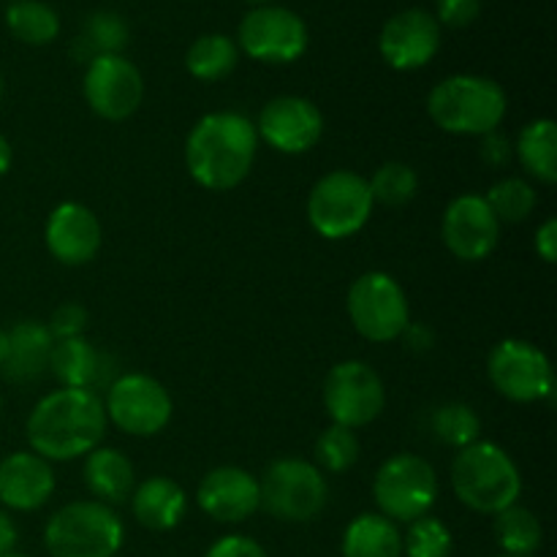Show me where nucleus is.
<instances>
[{"instance_id":"f257e3e1","label":"nucleus","mask_w":557,"mask_h":557,"mask_svg":"<svg viewBox=\"0 0 557 557\" xmlns=\"http://www.w3.org/2000/svg\"><path fill=\"white\" fill-rule=\"evenodd\" d=\"M103 400L92 389L49 392L33 406L25 433L30 451L49 462H71L98 449L107 435Z\"/></svg>"},{"instance_id":"f03ea898","label":"nucleus","mask_w":557,"mask_h":557,"mask_svg":"<svg viewBox=\"0 0 557 557\" xmlns=\"http://www.w3.org/2000/svg\"><path fill=\"white\" fill-rule=\"evenodd\" d=\"M259 152L253 120L239 112H210L185 139V166L207 190H232L245 183Z\"/></svg>"},{"instance_id":"7ed1b4c3","label":"nucleus","mask_w":557,"mask_h":557,"mask_svg":"<svg viewBox=\"0 0 557 557\" xmlns=\"http://www.w3.org/2000/svg\"><path fill=\"white\" fill-rule=\"evenodd\" d=\"M451 490L476 515H498L517 504L522 476L509 451L490 441L466 446L451 460Z\"/></svg>"},{"instance_id":"20e7f679","label":"nucleus","mask_w":557,"mask_h":557,"mask_svg":"<svg viewBox=\"0 0 557 557\" xmlns=\"http://www.w3.org/2000/svg\"><path fill=\"white\" fill-rule=\"evenodd\" d=\"M509 109L504 87L479 74L441 79L428 96V114L451 136H484L498 131Z\"/></svg>"},{"instance_id":"39448f33","label":"nucleus","mask_w":557,"mask_h":557,"mask_svg":"<svg viewBox=\"0 0 557 557\" xmlns=\"http://www.w3.org/2000/svg\"><path fill=\"white\" fill-rule=\"evenodd\" d=\"M125 525L101 500H74L54 511L44 528L52 557H114L123 549Z\"/></svg>"},{"instance_id":"423d86ee","label":"nucleus","mask_w":557,"mask_h":557,"mask_svg":"<svg viewBox=\"0 0 557 557\" xmlns=\"http://www.w3.org/2000/svg\"><path fill=\"white\" fill-rule=\"evenodd\" d=\"M375 210L373 194L362 174L335 169L315 180L308 196V221L324 239H348L368 226Z\"/></svg>"},{"instance_id":"0eeeda50","label":"nucleus","mask_w":557,"mask_h":557,"mask_svg":"<svg viewBox=\"0 0 557 557\" xmlns=\"http://www.w3.org/2000/svg\"><path fill=\"white\" fill-rule=\"evenodd\" d=\"M261 509L281 522H310L326 509L330 484L310 460L281 457L270 462L259 482Z\"/></svg>"},{"instance_id":"6e6552de","label":"nucleus","mask_w":557,"mask_h":557,"mask_svg":"<svg viewBox=\"0 0 557 557\" xmlns=\"http://www.w3.org/2000/svg\"><path fill=\"white\" fill-rule=\"evenodd\" d=\"M373 498L379 515L392 522H413L430 515L438 500V476L424 457L400 451L381 462L373 479Z\"/></svg>"},{"instance_id":"1a4fd4ad","label":"nucleus","mask_w":557,"mask_h":557,"mask_svg":"<svg viewBox=\"0 0 557 557\" xmlns=\"http://www.w3.org/2000/svg\"><path fill=\"white\" fill-rule=\"evenodd\" d=\"M354 330L370 343H392L411 324V308L400 283L386 272H364L351 283L346 297Z\"/></svg>"},{"instance_id":"9d476101","label":"nucleus","mask_w":557,"mask_h":557,"mask_svg":"<svg viewBox=\"0 0 557 557\" xmlns=\"http://www.w3.org/2000/svg\"><path fill=\"white\" fill-rule=\"evenodd\" d=\"M107 422L134 438H152L172 422L174 403L166 386L145 373H125L109 384L103 397Z\"/></svg>"},{"instance_id":"9b49d317","label":"nucleus","mask_w":557,"mask_h":557,"mask_svg":"<svg viewBox=\"0 0 557 557\" xmlns=\"http://www.w3.org/2000/svg\"><path fill=\"white\" fill-rule=\"evenodd\" d=\"M308 25L286 5H253L237 27V49L264 65L294 63L308 49Z\"/></svg>"},{"instance_id":"f8f14e48","label":"nucleus","mask_w":557,"mask_h":557,"mask_svg":"<svg viewBox=\"0 0 557 557\" xmlns=\"http://www.w3.org/2000/svg\"><path fill=\"white\" fill-rule=\"evenodd\" d=\"M490 384L511 403H539L553 397L555 373L547 354L531 341L506 337L487 357Z\"/></svg>"},{"instance_id":"ddd939ff","label":"nucleus","mask_w":557,"mask_h":557,"mask_svg":"<svg viewBox=\"0 0 557 557\" xmlns=\"http://www.w3.org/2000/svg\"><path fill=\"white\" fill-rule=\"evenodd\" d=\"M324 408L332 424L343 428H364L375 422L386 406V389L381 375L359 359L337 362L324 379Z\"/></svg>"},{"instance_id":"4468645a","label":"nucleus","mask_w":557,"mask_h":557,"mask_svg":"<svg viewBox=\"0 0 557 557\" xmlns=\"http://www.w3.org/2000/svg\"><path fill=\"white\" fill-rule=\"evenodd\" d=\"M82 92L92 114L120 123L145 101V76L125 54H98L87 63Z\"/></svg>"},{"instance_id":"2eb2a0df","label":"nucleus","mask_w":557,"mask_h":557,"mask_svg":"<svg viewBox=\"0 0 557 557\" xmlns=\"http://www.w3.org/2000/svg\"><path fill=\"white\" fill-rule=\"evenodd\" d=\"M256 134L283 156H305L324 136V114L310 98L277 96L261 107Z\"/></svg>"},{"instance_id":"dca6fc26","label":"nucleus","mask_w":557,"mask_h":557,"mask_svg":"<svg viewBox=\"0 0 557 557\" xmlns=\"http://www.w3.org/2000/svg\"><path fill=\"white\" fill-rule=\"evenodd\" d=\"M441 239L460 261H484L500 239V221L482 194H460L446 205Z\"/></svg>"},{"instance_id":"f3484780","label":"nucleus","mask_w":557,"mask_h":557,"mask_svg":"<svg viewBox=\"0 0 557 557\" xmlns=\"http://www.w3.org/2000/svg\"><path fill=\"white\" fill-rule=\"evenodd\" d=\"M441 49V25L430 11L403 9L386 20L379 36V52L395 71L424 69Z\"/></svg>"},{"instance_id":"a211bd4d","label":"nucleus","mask_w":557,"mask_h":557,"mask_svg":"<svg viewBox=\"0 0 557 557\" xmlns=\"http://www.w3.org/2000/svg\"><path fill=\"white\" fill-rule=\"evenodd\" d=\"M196 504L210 520L239 525L261 509L259 479L239 466H218L199 482Z\"/></svg>"},{"instance_id":"6ab92c4d","label":"nucleus","mask_w":557,"mask_h":557,"mask_svg":"<svg viewBox=\"0 0 557 557\" xmlns=\"http://www.w3.org/2000/svg\"><path fill=\"white\" fill-rule=\"evenodd\" d=\"M44 243L60 264L85 267L101 250V221L90 207L79 205V201H63L49 212L47 226H44Z\"/></svg>"},{"instance_id":"aec40b11","label":"nucleus","mask_w":557,"mask_h":557,"mask_svg":"<svg viewBox=\"0 0 557 557\" xmlns=\"http://www.w3.org/2000/svg\"><path fill=\"white\" fill-rule=\"evenodd\" d=\"M52 462L36 451H14L0 460V506L14 511H36L54 495Z\"/></svg>"},{"instance_id":"412c9836","label":"nucleus","mask_w":557,"mask_h":557,"mask_svg":"<svg viewBox=\"0 0 557 557\" xmlns=\"http://www.w3.org/2000/svg\"><path fill=\"white\" fill-rule=\"evenodd\" d=\"M54 337L41 321H20L9 330V354L3 362V375L11 384H33L49 370Z\"/></svg>"},{"instance_id":"4be33fe9","label":"nucleus","mask_w":557,"mask_h":557,"mask_svg":"<svg viewBox=\"0 0 557 557\" xmlns=\"http://www.w3.org/2000/svg\"><path fill=\"white\" fill-rule=\"evenodd\" d=\"M128 500L136 522L156 533L174 531L188 511V495L169 476L145 479L141 484H136Z\"/></svg>"},{"instance_id":"5701e85b","label":"nucleus","mask_w":557,"mask_h":557,"mask_svg":"<svg viewBox=\"0 0 557 557\" xmlns=\"http://www.w3.org/2000/svg\"><path fill=\"white\" fill-rule=\"evenodd\" d=\"M85 487L96 500L107 506L125 504L136 487V473L128 457L114 446H98L90 455H85Z\"/></svg>"},{"instance_id":"b1692460","label":"nucleus","mask_w":557,"mask_h":557,"mask_svg":"<svg viewBox=\"0 0 557 557\" xmlns=\"http://www.w3.org/2000/svg\"><path fill=\"white\" fill-rule=\"evenodd\" d=\"M341 549L343 557H403V533L389 517L368 511L348 522Z\"/></svg>"},{"instance_id":"393cba45","label":"nucleus","mask_w":557,"mask_h":557,"mask_svg":"<svg viewBox=\"0 0 557 557\" xmlns=\"http://www.w3.org/2000/svg\"><path fill=\"white\" fill-rule=\"evenodd\" d=\"M103 357L87 337H65L54 341L49 357V373L60 381L63 389H92L101 381Z\"/></svg>"},{"instance_id":"a878e982","label":"nucleus","mask_w":557,"mask_h":557,"mask_svg":"<svg viewBox=\"0 0 557 557\" xmlns=\"http://www.w3.org/2000/svg\"><path fill=\"white\" fill-rule=\"evenodd\" d=\"M522 169L544 185L557 183V125L549 117H536L520 131L515 145Z\"/></svg>"},{"instance_id":"bb28decb","label":"nucleus","mask_w":557,"mask_h":557,"mask_svg":"<svg viewBox=\"0 0 557 557\" xmlns=\"http://www.w3.org/2000/svg\"><path fill=\"white\" fill-rule=\"evenodd\" d=\"M237 41L226 33H205L185 52V69L199 82H221L237 69Z\"/></svg>"},{"instance_id":"cd10ccee","label":"nucleus","mask_w":557,"mask_h":557,"mask_svg":"<svg viewBox=\"0 0 557 557\" xmlns=\"http://www.w3.org/2000/svg\"><path fill=\"white\" fill-rule=\"evenodd\" d=\"M5 27L27 47H47L58 38L60 16L44 0H11L5 9Z\"/></svg>"},{"instance_id":"c85d7f7f","label":"nucleus","mask_w":557,"mask_h":557,"mask_svg":"<svg viewBox=\"0 0 557 557\" xmlns=\"http://www.w3.org/2000/svg\"><path fill=\"white\" fill-rule=\"evenodd\" d=\"M495 542L504 549V555L515 557H533L539 547H542V522L525 506L515 504L509 509L495 515Z\"/></svg>"},{"instance_id":"c756f323","label":"nucleus","mask_w":557,"mask_h":557,"mask_svg":"<svg viewBox=\"0 0 557 557\" xmlns=\"http://www.w3.org/2000/svg\"><path fill=\"white\" fill-rule=\"evenodd\" d=\"M128 44V25L114 11H96L87 16L85 30L76 38V47L82 49L79 58L90 63L98 54H120Z\"/></svg>"},{"instance_id":"7c9ffc66","label":"nucleus","mask_w":557,"mask_h":557,"mask_svg":"<svg viewBox=\"0 0 557 557\" xmlns=\"http://www.w3.org/2000/svg\"><path fill=\"white\" fill-rule=\"evenodd\" d=\"M430 430L444 446H455L457 451L476 444L482 433V419L466 403H444L430 417Z\"/></svg>"},{"instance_id":"2f4dec72","label":"nucleus","mask_w":557,"mask_h":557,"mask_svg":"<svg viewBox=\"0 0 557 557\" xmlns=\"http://www.w3.org/2000/svg\"><path fill=\"white\" fill-rule=\"evenodd\" d=\"M490 210L500 223H522L533 215L539 205L536 188L522 177H504L484 194Z\"/></svg>"},{"instance_id":"473e14b6","label":"nucleus","mask_w":557,"mask_h":557,"mask_svg":"<svg viewBox=\"0 0 557 557\" xmlns=\"http://www.w3.org/2000/svg\"><path fill=\"white\" fill-rule=\"evenodd\" d=\"M359 451H362V444H359L357 433L351 428H343V424H330L324 433L315 438L313 455L319 471L326 473H346L357 466Z\"/></svg>"},{"instance_id":"72a5a7b5","label":"nucleus","mask_w":557,"mask_h":557,"mask_svg":"<svg viewBox=\"0 0 557 557\" xmlns=\"http://www.w3.org/2000/svg\"><path fill=\"white\" fill-rule=\"evenodd\" d=\"M373 201L381 207H406L413 201L419 190V174L413 166L400 161H389L375 169L373 177L368 180Z\"/></svg>"},{"instance_id":"f704fd0d","label":"nucleus","mask_w":557,"mask_h":557,"mask_svg":"<svg viewBox=\"0 0 557 557\" xmlns=\"http://www.w3.org/2000/svg\"><path fill=\"white\" fill-rule=\"evenodd\" d=\"M451 547V531L438 520V517H419V520L408 522V531L403 536V555L406 557H449Z\"/></svg>"},{"instance_id":"c9c22d12","label":"nucleus","mask_w":557,"mask_h":557,"mask_svg":"<svg viewBox=\"0 0 557 557\" xmlns=\"http://www.w3.org/2000/svg\"><path fill=\"white\" fill-rule=\"evenodd\" d=\"M482 14V0H435V20L446 27H468Z\"/></svg>"},{"instance_id":"e433bc0d","label":"nucleus","mask_w":557,"mask_h":557,"mask_svg":"<svg viewBox=\"0 0 557 557\" xmlns=\"http://www.w3.org/2000/svg\"><path fill=\"white\" fill-rule=\"evenodd\" d=\"M49 332L54 341H65V337H79L87 326V310L76 302L60 305L49 319Z\"/></svg>"},{"instance_id":"4c0bfd02","label":"nucleus","mask_w":557,"mask_h":557,"mask_svg":"<svg viewBox=\"0 0 557 557\" xmlns=\"http://www.w3.org/2000/svg\"><path fill=\"white\" fill-rule=\"evenodd\" d=\"M205 557H267V553L256 539L232 533V536L218 539V542L207 549Z\"/></svg>"},{"instance_id":"58836bf2","label":"nucleus","mask_w":557,"mask_h":557,"mask_svg":"<svg viewBox=\"0 0 557 557\" xmlns=\"http://www.w3.org/2000/svg\"><path fill=\"white\" fill-rule=\"evenodd\" d=\"M511 156H515V147H511V141L500 131H490V134L482 136V158L487 166H506Z\"/></svg>"},{"instance_id":"ea45409f","label":"nucleus","mask_w":557,"mask_h":557,"mask_svg":"<svg viewBox=\"0 0 557 557\" xmlns=\"http://www.w3.org/2000/svg\"><path fill=\"white\" fill-rule=\"evenodd\" d=\"M533 248H536L539 259H542L544 264H555L557 261V221L555 218H547V221L536 228Z\"/></svg>"},{"instance_id":"a19ab883","label":"nucleus","mask_w":557,"mask_h":557,"mask_svg":"<svg viewBox=\"0 0 557 557\" xmlns=\"http://www.w3.org/2000/svg\"><path fill=\"white\" fill-rule=\"evenodd\" d=\"M16 544V525L9 517V511L0 509V557L14 553Z\"/></svg>"},{"instance_id":"79ce46f5","label":"nucleus","mask_w":557,"mask_h":557,"mask_svg":"<svg viewBox=\"0 0 557 557\" xmlns=\"http://www.w3.org/2000/svg\"><path fill=\"white\" fill-rule=\"evenodd\" d=\"M11 163H14V150H11L9 139L0 134V177H3V174H9Z\"/></svg>"},{"instance_id":"37998d69","label":"nucleus","mask_w":557,"mask_h":557,"mask_svg":"<svg viewBox=\"0 0 557 557\" xmlns=\"http://www.w3.org/2000/svg\"><path fill=\"white\" fill-rule=\"evenodd\" d=\"M5 354H9V330L0 326V368H3L5 362Z\"/></svg>"},{"instance_id":"c03bdc74","label":"nucleus","mask_w":557,"mask_h":557,"mask_svg":"<svg viewBox=\"0 0 557 557\" xmlns=\"http://www.w3.org/2000/svg\"><path fill=\"white\" fill-rule=\"evenodd\" d=\"M245 3H250V5H270L272 0H245Z\"/></svg>"},{"instance_id":"a18cd8bd","label":"nucleus","mask_w":557,"mask_h":557,"mask_svg":"<svg viewBox=\"0 0 557 557\" xmlns=\"http://www.w3.org/2000/svg\"><path fill=\"white\" fill-rule=\"evenodd\" d=\"M0 98H3V74H0Z\"/></svg>"},{"instance_id":"49530a36","label":"nucleus","mask_w":557,"mask_h":557,"mask_svg":"<svg viewBox=\"0 0 557 557\" xmlns=\"http://www.w3.org/2000/svg\"><path fill=\"white\" fill-rule=\"evenodd\" d=\"M3 557H27V555H20V553H9V555H3Z\"/></svg>"},{"instance_id":"de8ad7c7","label":"nucleus","mask_w":557,"mask_h":557,"mask_svg":"<svg viewBox=\"0 0 557 557\" xmlns=\"http://www.w3.org/2000/svg\"><path fill=\"white\" fill-rule=\"evenodd\" d=\"M498 557H515V555H498Z\"/></svg>"},{"instance_id":"09e8293b","label":"nucleus","mask_w":557,"mask_h":557,"mask_svg":"<svg viewBox=\"0 0 557 557\" xmlns=\"http://www.w3.org/2000/svg\"><path fill=\"white\" fill-rule=\"evenodd\" d=\"M0 408H3V403H0Z\"/></svg>"}]
</instances>
